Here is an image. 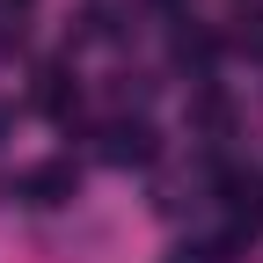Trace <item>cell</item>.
Instances as JSON below:
<instances>
[{"label":"cell","mask_w":263,"mask_h":263,"mask_svg":"<svg viewBox=\"0 0 263 263\" xmlns=\"http://www.w3.org/2000/svg\"><path fill=\"white\" fill-rule=\"evenodd\" d=\"M103 161H117V168H146V161H154V124H146V117H110V124H103Z\"/></svg>","instance_id":"cell-1"},{"label":"cell","mask_w":263,"mask_h":263,"mask_svg":"<svg viewBox=\"0 0 263 263\" xmlns=\"http://www.w3.org/2000/svg\"><path fill=\"white\" fill-rule=\"evenodd\" d=\"M73 190H81V168H73V161H37V168L22 176V197H29V205H66Z\"/></svg>","instance_id":"cell-2"},{"label":"cell","mask_w":263,"mask_h":263,"mask_svg":"<svg viewBox=\"0 0 263 263\" xmlns=\"http://www.w3.org/2000/svg\"><path fill=\"white\" fill-rule=\"evenodd\" d=\"M37 110L44 117H73V81H66V66H44L37 73Z\"/></svg>","instance_id":"cell-3"},{"label":"cell","mask_w":263,"mask_h":263,"mask_svg":"<svg viewBox=\"0 0 263 263\" xmlns=\"http://www.w3.org/2000/svg\"><path fill=\"white\" fill-rule=\"evenodd\" d=\"M212 51H219V44L205 37V29H183V37H176V59H183V66H205Z\"/></svg>","instance_id":"cell-4"},{"label":"cell","mask_w":263,"mask_h":263,"mask_svg":"<svg viewBox=\"0 0 263 263\" xmlns=\"http://www.w3.org/2000/svg\"><path fill=\"white\" fill-rule=\"evenodd\" d=\"M234 44L241 51H263V8H241L234 15Z\"/></svg>","instance_id":"cell-5"},{"label":"cell","mask_w":263,"mask_h":263,"mask_svg":"<svg viewBox=\"0 0 263 263\" xmlns=\"http://www.w3.org/2000/svg\"><path fill=\"white\" fill-rule=\"evenodd\" d=\"M176 263H212V249H176Z\"/></svg>","instance_id":"cell-6"}]
</instances>
